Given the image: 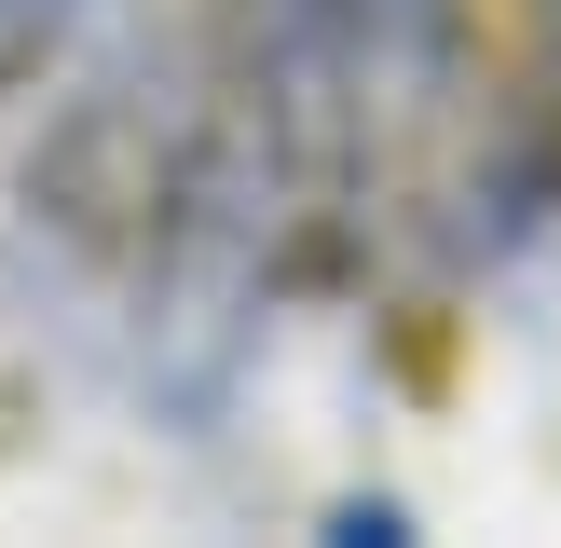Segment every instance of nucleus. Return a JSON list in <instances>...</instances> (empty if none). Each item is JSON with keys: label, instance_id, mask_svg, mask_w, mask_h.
Segmentation results:
<instances>
[{"label": "nucleus", "instance_id": "1", "mask_svg": "<svg viewBox=\"0 0 561 548\" xmlns=\"http://www.w3.org/2000/svg\"><path fill=\"white\" fill-rule=\"evenodd\" d=\"M301 27H316L329 55H356V69H425L438 27H453V0H288Z\"/></svg>", "mask_w": 561, "mask_h": 548}, {"label": "nucleus", "instance_id": "3", "mask_svg": "<svg viewBox=\"0 0 561 548\" xmlns=\"http://www.w3.org/2000/svg\"><path fill=\"white\" fill-rule=\"evenodd\" d=\"M535 82H548V110H561V0H535Z\"/></svg>", "mask_w": 561, "mask_h": 548}, {"label": "nucleus", "instance_id": "2", "mask_svg": "<svg viewBox=\"0 0 561 548\" xmlns=\"http://www.w3.org/2000/svg\"><path fill=\"white\" fill-rule=\"evenodd\" d=\"M69 14H82V0H0V82H27V69H42V55L69 42Z\"/></svg>", "mask_w": 561, "mask_h": 548}]
</instances>
